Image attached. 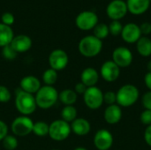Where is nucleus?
Returning <instances> with one entry per match:
<instances>
[{
    "instance_id": "15",
    "label": "nucleus",
    "mask_w": 151,
    "mask_h": 150,
    "mask_svg": "<svg viewBox=\"0 0 151 150\" xmlns=\"http://www.w3.org/2000/svg\"><path fill=\"white\" fill-rule=\"evenodd\" d=\"M19 87L22 91L29 93V94H36L37 91L41 88V81L40 80L33 75H27L21 79L19 82Z\"/></svg>"
},
{
    "instance_id": "33",
    "label": "nucleus",
    "mask_w": 151,
    "mask_h": 150,
    "mask_svg": "<svg viewBox=\"0 0 151 150\" xmlns=\"http://www.w3.org/2000/svg\"><path fill=\"white\" fill-rule=\"evenodd\" d=\"M140 119H141V122L149 126L151 125V111L150 110H144L142 113H141V116H140Z\"/></svg>"
},
{
    "instance_id": "41",
    "label": "nucleus",
    "mask_w": 151,
    "mask_h": 150,
    "mask_svg": "<svg viewBox=\"0 0 151 150\" xmlns=\"http://www.w3.org/2000/svg\"><path fill=\"white\" fill-rule=\"evenodd\" d=\"M147 69H148L149 72H151V60L148 63V65H147Z\"/></svg>"
},
{
    "instance_id": "40",
    "label": "nucleus",
    "mask_w": 151,
    "mask_h": 150,
    "mask_svg": "<svg viewBox=\"0 0 151 150\" xmlns=\"http://www.w3.org/2000/svg\"><path fill=\"white\" fill-rule=\"evenodd\" d=\"M144 83L147 87V88L151 91V72H148L145 76H144Z\"/></svg>"
},
{
    "instance_id": "28",
    "label": "nucleus",
    "mask_w": 151,
    "mask_h": 150,
    "mask_svg": "<svg viewBox=\"0 0 151 150\" xmlns=\"http://www.w3.org/2000/svg\"><path fill=\"white\" fill-rule=\"evenodd\" d=\"M3 147L6 150H15L18 148V140L16 136L6 135L2 141Z\"/></svg>"
},
{
    "instance_id": "12",
    "label": "nucleus",
    "mask_w": 151,
    "mask_h": 150,
    "mask_svg": "<svg viewBox=\"0 0 151 150\" xmlns=\"http://www.w3.org/2000/svg\"><path fill=\"white\" fill-rule=\"evenodd\" d=\"M112 133L106 129L98 130L94 136V145L98 150H109L113 145Z\"/></svg>"
},
{
    "instance_id": "22",
    "label": "nucleus",
    "mask_w": 151,
    "mask_h": 150,
    "mask_svg": "<svg viewBox=\"0 0 151 150\" xmlns=\"http://www.w3.org/2000/svg\"><path fill=\"white\" fill-rule=\"evenodd\" d=\"M136 50L142 57H150L151 55L150 38L148 36H142L136 42Z\"/></svg>"
},
{
    "instance_id": "26",
    "label": "nucleus",
    "mask_w": 151,
    "mask_h": 150,
    "mask_svg": "<svg viewBox=\"0 0 151 150\" xmlns=\"http://www.w3.org/2000/svg\"><path fill=\"white\" fill-rule=\"evenodd\" d=\"M58 80V72L52 68H49L42 73V81L46 86H53Z\"/></svg>"
},
{
    "instance_id": "43",
    "label": "nucleus",
    "mask_w": 151,
    "mask_h": 150,
    "mask_svg": "<svg viewBox=\"0 0 151 150\" xmlns=\"http://www.w3.org/2000/svg\"><path fill=\"white\" fill-rule=\"evenodd\" d=\"M53 150H59V149H53Z\"/></svg>"
},
{
    "instance_id": "25",
    "label": "nucleus",
    "mask_w": 151,
    "mask_h": 150,
    "mask_svg": "<svg viewBox=\"0 0 151 150\" xmlns=\"http://www.w3.org/2000/svg\"><path fill=\"white\" fill-rule=\"evenodd\" d=\"M50 125L43 121H37L34 123L33 126V133H35L38 137H45L49 135Z\"/></svg>"
},
{
    "instance_id": "42",
    "label": "nucleus",
    "mask_w": 151,
    "mask_h": 150,
    "mask_svg": "<svg viewBox=\"0 0 151 150\" xmlns=\"http://www.w3.org/2000/svg\"><path fill=\"white\" fill-rule=\"evenodd\" d=\"M73 150H88L86 148H84V147H78V148H76V149H74Z\"/></svg>"
},
{
    "instance_id": "38",
    "label": "nucleus",
    "mask_w": 151,
    "mask_h": 150,
    "mask_svg": "<svg viewBox=\"0 0 151 150\" xmlns=\"http://www.w3.org/2000/svg\"><path fill=\"white\" fill-rule=\"evenodd\" d=\"M87 87L82 83V82H79V83H77L76 85H75V87H74V91H75V93L77 94V95H84V93L86 92V90H87Z\"/></svg>"
},
{
    "instance_id": "13",
    "label": "nucleus",
    "mask_w": 151,
    "mask_h": 150,
    "mask_svg": "<svg viewBox=\"0 0 151 150\" xmlns=\"http://www.w3.org/2000/svg\"><path fill=\"white\" fill-rule=\"evenodd\" d=\"M101 77L107 82L116 81L120 75V68L112 61H105L100 68Z\"/></svg>"
},
{
    "instance_id": "21",
    "label": "nucleus",
    "mask_w": 151,
    "mask_h": 150,
    "mask_svg": "<svg viewBox=\"0 0 151 150\" xmlns=\"http://www.w3.org/2000/svg\"><path fill=\"white\" fill-rule=\"evenodd\" d=\"M14 37L13 31L11 27L0 23V47L4 48L10 45Z\"/></svg>"
},
{
    "instance_id": "5",
    "label": "nucleus",
    "mask_w": 151,
    "mask_h": 150,
    "mask_svg": "<svg viewBox=\"0 0 151 150\" xmlns=\"http://www.w3.org/2000/svg\"><path fill=\"white\" fill-rule=\"evenodd\" d=\"M71 125L63 119L54 120L50 125L49 136L56 141H63L71 134Z\"/></svg>"
},
{
    "instance_id": "16",
    "label": "nucleus",
    "mask_w": 151,
    "mask_h": 150,
    "mask_svg": "<svg viewBox=\"0 0 151 150\" xmlns=\"http://www.w3.org/2000/svg\"><path fill=\"white\" fill-rule=\"evenodd\" d=\"M10 45L17 53H24L32 47V40L26 34H19L13 37Z\"/></svg>"
},
{
    "instance_id": "4",
    "label": "nucleus",
    "mask_w": 151,
    "mask_h": 150,
    "mask_svg": "<svg viewBox=\"0 0 151 150\" xmlns=\"http://www.w3.org/2000/svg\"><path fill=\"white\" fill-rule=\"evenodd\" d=\"M15 106L18 111L24 116L32 115L37 108L34 95L20 90L15 98Z\"/></svg>"
},
{
    "instance_id": "30",
    "label": "nucleus",
    "mask_w": 151,
    "mask_h": 150,
    "mask_svg": "<svg viewBox=\"0 0 151 150\" xmlns=\"http://www.w3.org/2000/svg\"><path fill=\"white\" fill-rule=\"evenodd\" d=\"M2 54H3V57L7 60H13L14 58H16L18 55V53L12 48L11 45H7L4 47L2 50Z\"/></svg>"
},
{
    "instance_id": "9",
    "label": "nucleus",
    "mask_w": 151,
    "mask_h": 150,
    "mask_svg": "<svg viewBox=\"0 0 151 150\" xmlns=\"http://www.w3.org/2000/svg\"><path fill=\"white\" fill-rule=\"evenodd\" d=\"M133 53L127 47H118L112 52V61L119 67L126 68L131 65L133 62Z\"/></svg>"
},
{
    "instance_id": "34",
    "label": "nucleus",
    "mask_w": 151,
    "mask_h": 150,
    "mask_svg": "<svg viewBox=\"0 0 151 150\" xmlns=\"http://www.w3.org/2000/svg\"><path fill=\"white\" fill-rule=\"evenodd\" d=\"M142 103L144 110L151 111V91H147L142 97Z\"/></svg>"
},
{
    "instance_id": "3",
    "label": "nucleus",
    "mask_w": 151,
    "mask_h": 150,
    "mask_svg": "<svg viewBox=\"0 0 151 150\" xmlns=\"http://www.w3.org/2000/svg\"><path fill=\"white\" fill-rule=\"evenodd\" d=\"M78 49L85 57H94L102 51L103 42L94 35H87L80 41Z\"/></svg>"
},
{
    "instance_id": "32",
    "label": "nucleus",
    "mask_w": 151,
    "mask_h": 150,
    "mask_svg": "<svg viewBox=\"0 0 151 150\" xmlns=\"http://www.w3.org/2000/svg\"><path fill=\"white\" fill-rule=\"evenodd\" d=\"M104 103L108 105H112L117 103V95L114 91H107L104 93Z\"/></svg>"
},
{
    "instance_id": "27",
    "label": "nucleus",
    "mask_w": 151,
    "mask_h": 150,
    "mask_svg": "<svg viewBox=\"0 0 151 150\" xmlns=\"http://www.w3.org/2000/svg\"><path fill=\"white\" fill-rule=\"evenodd\" d=\"M94 36H96V38H98L99 40H103V39H105L109 34H110V31H109V26L104 24V23H98L95 27H94Z\"/></svg>"
},
{
    "instance_id": "35",
    "label": "nucleus",
    "mask_w": 151,
    "mask_h": 150,
    "mask_svg": "<svg viewBox=\"0 0 151 150\" xmlns=\"http://www.w3.org/2000/svg\"><path fill=\"white\" fill-rule=\"evenodd\" d=\"M2 23L11 27L13 23H14V16L11 13V12H4L2 15Z\"/></svg>"
},
{
    "instance_id": "31",
    "label": "nucleus",
    "mask_w": 151,
    "mask_h": 150,
    "mask_svg": "<svg viewBox=\"0 0 151 150\" xmlns=\"http://www.w3.org/2000/svg\"><path fill=\"white\" fill-rule=\"evenodd\" d=\"M12 98V94L10 90L3 85H0V103H6L10 102Z\"/></svg>"
},
{
    "instance_id": "1",
    "label": "nucleus",
    "mask_w": 151,
    "mask_h": 150,
    "mask_svg": "<svg viewBox=\"0 0 151 150\" xmlns=\"http://www.w3.org/2000/svg\"><path fill=\"white\" fill-rule=\"evenodd\" d=\"M35 103L38 108L50 109L58 100V92L53 86H42L35 94Z\"/></svg>"
},
{
    "instance_id": "24",
    "label": "nucleus",
    "mask_w": 151,
    "mask_h": 150,
    "mask_svg": "<svg viewBox=\"0 0 151 150\" xmlns=\"http://www.w3.org/2000/svg\"><path fill=\"white\" fill-rule=\"evenodd\" d=\"M77 110L73 105H67L61 111V119L70 124L77 118Z\"/></svg>"
},
{
    "instance_id": "18",
    "label": "nucleus",
    "mask_w": 151,
    "mask_h": 150,
    "mask_svg": "<svg viewBox=\"0 0 151 150\" xmlns=\"http://www.w3.org/2000/svg\"><path fill=\"white\" fill-rule=\"evenodd\" d=\"M127 10L134 15H142L145 13L150 5V0H127Z\"/></svg>"
},
{
    "instance_id": "14",
    "label": "nucleus",
    "mask_w": 151,
    "mask_h": 150,
    "mask_svg": "<svg viewBox=\"0 0 151 150\" xmlns=\"http://www.w3.org/2000/svg\"><path fill=\"white\" fill-rule=\"evenodd\" d=\"M120 35L126 42L136 43L142 34L141 33L140 26L131 22V23H127L123 27Z\"/></svg>"
},
{
    "instance_id": "2",
    "label": "nucleus",
    "mask_w": 151,
    "mask_h": 150,
    "mask_svg": "<svg viewBox=\"0 0 151 150\" xmlns=\"http://www.w3.org/2000/svg\"><path fill=\"white\" fill-rule=\"evenodd\" d=\"M117 104L121 108H127L134 105L139 99V89L133 84H126L119 88L116 93Z\"/></svg>"
},
{
    "instance_id": "8",
    "label": "nucleus",
    "mask_w": 151,
    "mask_h": 150,
    "mask_svg": "<svg viewBox=\"0 0 151 150\" xmlns=\"http://www.w3.org/2000/svg\"><path fill=\"white\" fill-rule=\"evenodd\" d=\"M75 24L77 27L82 31H88L94 29L98 24V16L92 11H81L75 19Z\"/></svg>"
},
{
    "instance_id": "39",
    "label": "nucleus",
    "mask_w": 151,
    "mask_h": 150,
    "mask_svg": "<svg viewBox=\"0 0 151 150\" xmlns=\"http://www.w3.org/2000/svg\"><path fill=\"white\" fill-rule=\"evenodd\" d=\"M144 140H145V142L151 147V125L147 126V128L145 129V132H144Z\"/></svg>"
},
{
    "instance_id": "10",
    "label": "nucleus",
    "mask_w": 151,
    "mask_h": 150,
    "mask_svg": "<svg viewBox=\"0 0 151 150\" xmlns=\"http://www.w3.org/2000/svg\"><path fill=\"white\" fill-rule=\"evenodd\" d=\"M48 60L50 68L58 72L65 69L67 66L69 62V57L65 50L61 49H57L50 52Z\"/></svg>"
},
{
    "instance_id": "29",
    "label": "nucleus",
    "mask_w": 151,
    "mask_h": 150,
    "mask_svg": "<svg viewBox=\"0 0 151 150\" xmlns=\"http://www.w3.org/2000/svg\"><path fill=\"white\" fill-rule=\"evenodd\" d=\"M123 29V26L120 23L119 20H111V22L109 25V31L110 34L114 35V36H118L121 34Z\"/></svg>"
},
{
    "instance_id": "6",
    "label": "nucleus",
    "mask_w": 151,
    "mask_h": 150,
    "mask_svg": "<svg viewBox=\"0 0 151 150\" xmlns=\"http://www.w3.org/2000/svg\"><path fill=\"white\" fill-rule=\"evenodd\" d=\"M34 122L28 116L17 117L11 125V130L15 136L26 137L33 132Z\"/></svg>"
},
{
    "instance_id": "7",
    "label": "nucleus",
    "mask_w": 151,
    "mask_h": 150,
    "mask_svg": "<svg viewBox=\"0 0 151 150\" xmlns=\"http://www.w3.org/2000/svg\"><path fill=\"white\" fill-rule=\"evenodd\" d=\"M86 106L90 110H98L104 103V93L97 87L88 88L83 95Z\"/></svg>"
},
{
    "instance_id": "36",
    "label": "nucleus",
    "mask_w": 151,
    "mask_h": 150,
    "mask_svg": "<svg viewBox=\"0 0 151 150\" xmlns=\"http://www.w3.org/2000/svg\"><path fill=\"white\" fill-rule=\"evenodd\" d=\"M8 126L3 120H0V141L4 140V138L8 135Z\"/></svg>"
},
{
    "instance_id": "20",
    "label": "nucleus",
    "mask_w": 151,
    "mask_h": 150,
    "mask_svg": "<svg viewBox=\"0 0 151 150\" xmlns=\"http://www.w3.org/2000/svg\"><path fill=\"white\" fill-rule=\"evenodd\" d=\"M71 130L78 136H85L90 132L91 126L86 118H77L71 123Z\"/></svg>"
},
{
    "instance_id": "17",
    "label": "nucleus",
    "mask_w": 151,
    "mask_h": 150,
    "mask_svg": "<svg viewBox=\"0 0 151 150\" xmlns=\"http://www.w3.org/2000/svg\"><path fill=\"white\" fill-rule=\"evenodd\" d=\"M104 120L107 124L116 125L122 118V109L117 103L112 105H108L104 111Z\"/></svg>"
},
{
    "instance_id": "23",
    "label": "nucleus",
    "mask_w": 151,
    "mask_h": 150,
    "mask_svg": "<svg viewBox=\"0 0 151 150\" xmlns=\"http://www.w3.org/2000/svg\"><path fill=\"white\" fill-rule=\"evenodd\" d=\"M78 98V95L73 89H64L60 93H58V100L65 104L67 105H73Z\"/></svg>"
},
{
    "instance_id": "37",
    "label": "nucleus",
    "mask_w": 151,
    "mask_h": 150,
    "mask_svg": "<svg viewBox=\"0 0 151 150\" xmlns=\"http://www.w3.org/2000/svg\"><path fill=\"white\" fill-rule=\"evenodd\" d=\"M140 29H141L142 34H144V35L150 34H151V23L150 22H143L140 26Z\"/></svg>"
},
{
    "instance_id": "44",
    "label": "nucleus",
    "mask_w": 151,
    "mask_h": 150,
    "mask_svg": "<svg viewBox=\"0 0 151 150\" xmlns=\"http://www.w3.org/2000/svg\"><path fill=\"white\" fill-rule=\"evenodd\" d=\"M150 2H151V0H150Z\"/></svg>"
},
{
    "instance_id": "19",
    "label": "nucleus",
    "mask_w": 151,
    "mask_h": 150,
    "mask_svg": "<svg viewBox=\"0 0 151 150\" xmlns=\"http://www.w3.org/2000/svg\"><path fill=\"white\" fill-rule=\"evenodd\" d=\"M99 73L93 67L85 68L81 74V82H82L87 88L95 87L99 80Z\"/></svg>"
},
{
    "instance_id": "11",
    "label": "nucleus",
    "mask_w": 151,
    "mask_h": 150,
    "mask_svg": "<svg viewBox=\"0 0 151 150\" xmlns=\"http://www.w3.org/2000/svg\"><path fill=\"white\" fill-rule=\"evenodd\" d=\"M127 3L123 0H112L106 7V13L111 20H119L127 13Z\"/></svg>"
}]
</instances>
